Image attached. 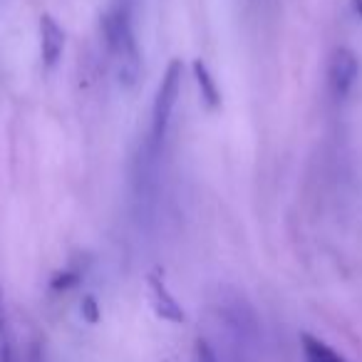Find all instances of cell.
<instances>
[{
    "mask_svg": "<svg viewBox=\"0 0 362 362\" xmlns=\"http://www.w3.org/2000/svg\"><path fill=\"white\" fill-rule=\"evenodd\" d=\"M102 35L117 82L122 87H134L141 75V52L134 35V0H112L102 13Z\"/></svg>",
    "mask_w": 362,
    "mask_h": 362,
    "instance_id": "cell-1",
    "label": "cell"
},
{
    "mask_svg": "<svg viewBox=\"0 0 362 362\" xmlns=\"http://www.w3.org/2000/svg\"><path fill=\"white\" fill-rule=\"evenodd\" d=\"M181 77H184V65L176 57V60H171L166 65L159 87H156L154 105H151V144L154 146H159L164 141L166 129H169L171 115H174L176 100H179L181 92Z\"/></svg>",
    "mask_w": 362,
    "mask_h": 362,
    "instance_id": "cell-2",
    "label": "cell"
},
{
    "mask_svg": "<svg viewBox=\"0 0 362 362\" xmlns=\"http://www.w3.org/2000/svg\"><path fill=\"white\" fill-rule=\"evenodd\" d=\"M360 77V60L350 47H337L327 62V82L337 100H345Z\"/></svg>",
    "mask_w": 362,
    "mask_h": 362,
    "instance_id": "cell-3",
    "label": "cell"
},
{
    "mask_svg": "<svg viewBox=\"0 0 362 362\" xmlns=\"http://www.w3.org/2000/svg\"><path fill=\"white\" fill-rule=\"evenodd\" d=\"M146 291H149V303L154 308V313L166 322H184L187 313L181 308V303L174 298V293L166 288L164 278L159 273H149L146 276Z\"/></svg>",
    "mask_w": 362,
    "mask_h": 362,
    "instance_id": "cell-4",
    "label": "cell"
},
{
    "mask_svg": "<svg viewBox=\"0 0 362 362\" xmlns=\"http://www.w3.org/2000/svg\"><path fill=\"white\" fill-rule=\"evenodd\" d=\"M37 30H40V57L42 65L50 70L60 62L62 50H65V30L57 25V21L50 13H42L40 23H37Z\"/></svg>",
    "mask_w": 362,
    "mask_h": 362,
    "instance_id": "cell-5",
    "label": "cell"
},
{
    "mask_svg": "<svg viewBox=\"0 0 362 362\" xmlns=\"http://www.w3.org/2000/svg\"><path fill=\"white\" fill-rule=\"evenodd\" d=\"M192 70H194V77H197L199 92H202V102L209 107V110H218V107H221V90H218L209 65L199 57V60H194Z\"/></svg>",
    "mask_w": 362,
    "mask_h": 362,
    "instance_id": "cell-6",
    "label": "cell"
},
{
    "mask_svg": "<svg viewBox=\"0 0 362 362\" xmlns=\"http://www.w3.org/2000/svg\"><path fill=\"white\" fill-rule=\"evenodd\" d=\"M300 347H303V362H347L335 347H330L327 342H322L320 337L303 332L300 335Z\"/></svg>",
    "mask_w": 362,
    "mask_h": 362,
    "instance_id": "cell-7",
    "label": "cell"
},
{
    "mask_svg": "<svg viewBox=\"0 0 362 362\" xmlns=\"http://www.w3.org/2000/svg\"><path fill=\"white\" fill-rule=\"evenodd\" d=\"M13 352H16V342H13L11 322H8L6 300L0 293V362H13Z\"/></svg>",
    "mask_w": 362,
    "mask_h": 362,
    "instance_id": "cell-8",
    "label": "cell"
},
{
    "mask_svg": "<svg viewBox=\"0 0 362 362\" xmlns=\"http://www.w3.org/2000/svg\"><path fill=\"white\" fill-rule=\"evenodd\" d=\"M82 278V268H67V271L57 273L55 278H52V291H70L72 286H77Z\"/></svg>",
    "mask_w": 362,
    "mask_h": 362,
    "instance_id": "cell-9",
    "label": "cell"
},
{
    "mask_svg": "<svg viewBox=\"0 0 362 362\" xmlns=\"http://www.w3.org/2000/svg\"><path fill=\"white\" fill-rule=\"evenodd\" d=\"M13 362H42V350L40 342H28L23 347V355H18V350L13 352Z\"/></svg>",
    "mask_w": 362,
    "mask_h": 362,
    "instance_id": "cell-10",
    "label": "cell"
},
{
    "mask_svg": "<svg viewBox=\"0 0 362 362\" xmlns=\"http://www.w3.org/2000/svg\"><path fill=\"white\" fill-rule=\"evenodd\" d=\"M194 362H218L214 347L209 345L206 340H202V337H199L197 345H194Z\"/></svg>",
    "mask_w": 362,
    "mask_h": 362,
    "instance_id": "cell-11",
    "label": "cell"
},
{
    "mask_svg": "<svg viewBox=\"0 0 362 362\" xmlns=\"http://www.w3.org/2000/svg\"><path fill=\"white\" fill-rule=\"evenodd\" d=\"M80 313L87 322H97L100 320V305H97L95 296H85L82 298V305H80Z\"/></svg>",
    "mask_w": 362,
    "mask_h": 362,
    "instance_id": "cell-12",
    "label": "cell"
},
{
    "mask_svg": "<svg viewBox=\"0 0 362 362\" xmlns=\"http://www.w3.org/2000/svg\"><path fill=\"white\" fill-rule=\"evenodd\" d=\"M352 8H355V13L362 18V0H352Z\"/></svg>",
    "mask_w": 362,
    "mask_h": 362,
    "instance_id": "cell-13",
    "label": "cell"
}]
</instances>
